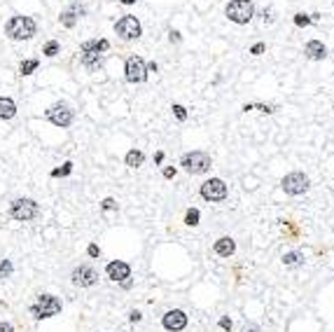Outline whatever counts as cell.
<instances>
[{
  "instance_id": "8992f818",
  "label": "cell",
  "mask_w": 334,
  "mask_h": 332,
  "mask_svg": "<svg viewBox=\"0 0 334 332\" xmlns=\"http://www.w3.org/2000/svg\"><path fill=\"white\" fill-rule=\"evenodd\" d=\"M229 194L227 189V183L222 178H211L206 180L201 185V197L206 199V201H213V204H218V201H224Z\"/></svg>"
},
{
  "instance_id": "4dcf8cb0",
  "label": "cell",
  "mask_w": 334,
  "mask_h": 332,
  "mask_svg": "<svg viewBox=\"0 0 334 332\" xmlns=\"http://www.w3.org/2000/svg\"><path fill=\"white\" fill-rule=\"evenodd\" d=\"M264 52V42H257V45H253L250 47V54H255V56H260Z\"/></svg>"
},
{
  "instance_id": "cb8c5ba5",
  "label": "cell",
  "mask_w": 334,
  "mask_h": 332,
  "mask_svg": "<svg viewBox=\"0 0 334 332\" xmlns=\"http://www.w3.org/2000/svg\"><path fill=\"white\" fill-rule=\"evenodd\" d=\"M42 54L44 56H56V54H59V42H56V40H49V42L44 45Z\"/></svg>"
},
{
  "instance_id": "ffe728a7",
  "label": "cell",
  "mask_w": 334,
  "mask_h": 332,
  "mask_svg": "<svg viewBox=\"0 0 334 332\" xmlns=\"http://www.w3.org/2000/svg\"><path fill=\"white\" fill-rule=\"evenodd\" d=\"M143 162H145V154H143L141 150L126 152V166H129V169H138V166H143Z\"/></svg>"
},
{
  "instance_id": "5bb4252c",
  "label": "cell",
  "mask_w": 334,
  "mask_h": 332,
  "mask_svg": "<svg viewBox=\"0 0 334 332\" xmlns=\"http://www.w3.org/2000/svg\"><path fill=\"white\" fill-rule=\"evenodd\" d=\"M304 56L311 59V61H323L327 56V47L320 40H308L306 45H304Z\"/></svg>"
},
{
  "instance_id": "4fadbf2b",
  "label": "cell",
  "mask_w": 334,
  "mask_h": 332,
  "mask_svg": "<svg viewBox=\"0 0 334 332\" xmlns=\"http://www.w3.org/2000/svg\"><path fill=\"white\" fill-rule=\"evenodd\" d=\"M106 274L110 281H119V283H122V281H126V278L131 276V267L122 260H114L106 267Z\"/></svg>"
},
{
  "instance_id": "1f68e13d",
  "label": "cell",
  "mask_w": 334,
  "mask_h": 332,
  "mask_svg": "<svg viewBox=\"0 0 334 332\" xmlns=\"http://www.w3.org/2000/svg\"><path fill=\"white\" fill-rule=\"evenodd\" d=\"M241 332H262V330H260V325H257V323H246Z\"/></svg>"
},
{
  "instance_id": "277c9868",
  "label": "cell",
  "mask_w": 334,
  "mask_h": 332,
  "mask_svg": "<svg viewBox=\"0 0 334 332\" xmlns=\"http://www.w3.org/2000/svg\"><path fill=\"white\" fill-rule=\"evenodd\" d=\"M281 187H283L285 194H290V197H299V194L308 192L311 180H308V176L304 173V171H292V173H288V176L281 180Z\"/></svg>"
},
{
  "instance_id": "9c48e42d",
  "label": "cell",
  "mask_w": 334,
  "mask_h": 332,
  "mask_svg": "<svg viewBox=\"0 0 334 332\" xmlns=\"http://www.w3.org/2000/svg\"><path fill=\"white\" fill-rule=\"evenodd\" d=\"M124 73H126V80L133 82V84H138V82H145V77H148V63L143 61L141 56H129L126 59V68H124Z\"/></svg>"
},
{
  "instance_id": "52a82bcc",
  "label": "cell",
  "mask_w": 334,
  "mask_h": 332,
  "mask_svg": "<svg viewBox=\"0 0 334 332\" xmlns=\"http://www.w3.org/2000/svg\"><path fill=\"white\" fill-rule=\"evenodd\" d=\"M61 311V302L54 295H40L37 302L31 306V314L36 318H49V316H56Z\"/></svg>"
},
{
  "instance_id": "d6986e66",
  "label": "cell",
  "mask_w": 334,
  "mask_h": 332,
  "mask_svg": "<svg viewBox=\"0 0 334 332\" xmlns=\"http://www.w3.org/2000/svg\"><path fill=\"white\" fill-rule=\"evenodd\" d=\"M283 264L285 267H299V264H304V255L299 251H290L283 255Z\"/></svg>"
},
{
  "instance_id": "8d00e7d4",
  "label": "cell",
  "mask_w": 334,
  "mask_h": 332,
  "mask_svg": "<svg viewBox=\"0 0 334 332\" xmlns=\"http://www.w3.org/2000/svg\"><path fill=\"white\" fill-rule=\"evenodd\" d=\"M129 318H131L133 323H138V321H141L143 316H141V311H131V314H129Z\"/></svg>"
},
{
  "instance_id": "7c38bea8",
  "label": "cell",
  "mask_w": 334,
  "mask_h": 332,
  "mask_svg": "<svg viewBox=\"0 0 334 332\" xmlns=\"http://www.w3.org/2000/svg\"><path fill=\"white\" fill-rule=\"evenodd\" d=\"M161 325H164L168 332L185 330V328H187V314H185V311H180V309H171V311H166V314H164Z\"/></svg>"
},
{
  "instance_id": "5b68a950",
  "label": "cell",
  "mask_w": 334,
  "mask_h": 332,
  "mask_svg": "<svg viewBox=\"0 0 334 332\" xmlns=\"http://www.w3.org/2000/svg\"><path fill=\"white\" fill-rule=\"evenodd\" d=\"M37 213H40V208H37V204L33 199H17L9 206V216L14 220H21V222H28V220L37 218Z\"/></svg>"
},
{
  "instance_id": "e575fe53",
  "label": "cell",
  "mask_w": 334,
  "mask_h": 332,
  "mask_svg": "<svg viewBox=\"0 0 334 332\" xmlns=\"http://www.w3.org/2000/svg\"><path fill=\"white\" fill-rule=\"evenodd\" d=\"M164 178H176V166H166L164 169Z\"/></svg>"
},
{
  "instance_id": "ab89813d",
  "label": "cell",
  "mask_w": 334,
  "mask_h": 332,
  "mask_svg": "<svg viewBox=\"0 0 334 332\" xmlns=\"http://www.w3.org/2000/svg\"><path fill=\"white\" fill-rule=\"evenodd\" d=\"M332 2H334V0H332Z\"/></svg>"
},
{
  "instance_id": "7402d4cb",
  "label": "cell",
  "mask_w": 334,
  "mask_h": 332,
  "mask_svg": "<svg viewBox=\"0 0 334 332\" xmlns=\"http://www.w3.org/2000/svg\"><path fill=\"white\" fill-rule=\"evenodd\" d=\"M36 68H37V59H26V61H21V66H19L21 75H31Z\"/></svg>"
},
{
  "instance_id": "ac0fdd59",
  "label": "cell",
  "mask_w": 334,
  "mask_h": 332,
  "mask_svg": "<svg viewBox=\"0 0 334 332\" xmlns=\"http://www.w3.org/2000/svg\"><path fill=\"white\" fill-rule=\"evenodd\" d=\"M17 115V106H14V101L12 99H0V119H12V117Z\"/></svg>"
},
{
  "instance_id": "74e56055",
  "label": "cell",
  "mask_w": 334,
  "mask_h": 332,
  "mask_svg": "<svg viewBox=\"0 0 334 332\" xmlns=\"http://www.w3.org/2000/svg\"><path fill=\"white\" fill-rule=\"evenodd\" d=\"M0 332H14V328L9 323H0Z\"/></svg>"
},
{
  "instance_id": "836d02e7",
  "label": "cell",
  "mask_w": 334,
  "mask_h": 332,
  "mask_svg": "<svg viewBox=\"0 0 334 332\" xmlns=\"http://www.w3.org/2000/svg\"><path fill=\"white\" fill-rule=\"evenodd\" d=\"M87 253H89V258H98V255H101V251H98V246H94V243H91V246L87 248Z\"/></svg>"
},
{
  "instance_id": "d4e9b609",
  "label": "cell",
  "mask_w": 334,
  "mask_h": 332,
  "mask_svg": "<svg viewBox=\"0 0 334 332\" xmlns=\"http://www.w3.org/2000/svg\"><path fill=\"white\" fill-rule=\"evenodd\" d=\"M173 115H176V119H180V122H185L187 119V110H185V106H180V103H173Z\"/></svg>"
},
{
  "instance_id": "484cf974",
  "label": "cell",
  "mask_w": 334,
  "mask_h": 332,
  "mask_svg": "<svg viewBox=\"0 0 334 332\" xmlns=\"http://www.w3.org/2000/svg\"><path fill=\"white\" fill-rule=\"evenodd\" d=\"M9 274H12V262L2 260V262H0V278H7Z\"/></svg>"
},
{
  "instance_id": "d590c367",
  "label": "cell",
  "mask_w": 334,
  "mask_h": 332,
  "mask_svg": "<svg viewBox=\"0 0 334 332\" xmlns=\"http://www.w3.org/2000/svg\"><path fill=\"white\" fill-rule=\"evenodd\" d=\"M168 40H171V42H180V33H178V31H171V33H168Z\"/></svg>"
},
{
  "instance_id": "83f0119b",
  "label": "cell",
  "mask_w": 334,
  "mask_h": 332,
  "mask_svg": "<svg viewBox=\"0 0 334 332\" xmlns=\"http://www.w3.org/2000/svg\"><path fill=\"white\" fill-rule=\"evenodd\" d=\"M253 108H257L260 112H266V115L276 112V106H266V103H253Z\"/></svg>"
},
{
  "instance_id": "6da1fadb",
  "label": "cell",
  "mask_w": 334,
  "mask_h": 332,
  "mask_svg": "<svg viewBox=\"0 0 334 332\" xmlns=\"http://www.w3.org/2000/svg\"><path fill=\"white\" fill-rule=\"evenodd\" d=\"M224 14L229 17V21H234L238 26H246L255 17V5H253V0H229L227 7H224Z\"/></svg>"
},
{
  "instance_id": "3957f363",
  "label": "cell",
  "mask_w": 334,
  "mask_h": 332,
  "mask_svg": "<svg viewBox=\"0 0 334 332\" xmlns=\"http://www.w3.org/2000/svg\"><path fill=\"white\" fill-rule=\"evenodd\" d=\"M211 154L203 152V150H194V152H187L183 154V159H180V166L187 171V173H192V176H201V173H208L211 171Z\"/></svg>"
},
{
  "instance_id": "7a4b0ae2",
  "label": "cell",
  "mask_w": 334,
  "mask_h": 332,
  "mask_svg": "<svg viewBox=\"0 0 334 332\" xmlns=\"http://www.w3.org/2000/svg\"><path fill=\"white\" fill-rule=\"evenodd\" d=\"M5 33L12 40H31L37 33V26L31 17H12L5 26Z\"/></svg>"
},
{
  "instance_id": "f1b7e54d",
  "label": "cell",
  "mask_w": 334,
  "mask_h": 332,
  "mask_svg": "<svg viewBox=\"0 0 334 332\" xmlns=\"http://www.w3.org/2000/svg\"><path fill=\"white\" fill-rule=\"evenodd\" d=\"M71 171H73V164H71V162H66V164L61 166V169H56V171H54L52 176H68Z\"/></svg>"
},
{
  "instance_id": "ba28073f",
  "label": "cell",
  "mask_w": 334,
  "mask_h": 332,
  "mask_svg": "<svg viewBox=\"0 0 334 332\" xmlns=\"http://www.w3.org/2000/svg\"><path fill=\"white\" fill-rule=\"evenodd\" d=\"M114 33L122 37V40H138L143 33L141 21L136 17H131V14H126V17H122L114 24Z\"/></svg>"
},
{
  "instance_id": "f35d334b",
  "label": "cell",
  "mask_w": 334,
  "mask_h": 332,
  "mask_svg": "<svg viewBox=\"0 0 334 332\" xmlns=\"http://www.w3.org/2000/svg\"><path fill=\"white\" fill-rule=\"evenodd\" d=\"M119 2H122V5H133L136 0H119Z\"/></svg>"
},
{
  "instance_id": "e0dca14e",
  "label": "cell",
  "mask_w": 334,
  "mask_h": 332,
  "mask_svg": "<svg viewBox=\"0 0 334 332\" xmlns=\"http://www.w3.org/2000/svg\"><path fill=\"white\" fill-rule=\"evenodd\" d=\"M110 49V42L108 40H87L82 45V52H96V54H103Z\"/></svg>"
},
{
  "instance_id": "f546056e",
  "label": "cell",
  "mask_w": 334,
  "mask_h": 332,
  "mask_svg": "<svg viewBox=\"0 0 334 332\" xmlns=\"http://www.w3.org/2000/svg\"><path fill=\"white\" fill-rule=\"evenodd\" d=\"M101 206H103V211H112V208H117V204H114V199H103V204H101Z\"/></svg>"
},
{
  "instance_id": "44dd1931",
  "label": "cell",
  "mask_w": 334,
  "mask_h": 332,
  "mask_svg": "<svg viewBox=\"0 0 334 332\" xmlns=\"http://www.w3.org/2000/svg\"><path fill=\"white\" fill-rule=\"evenodd\" d=\"M61 24L66 28H73L75 24H77V12H75V9H66V12L61 14Z\"/></svg>"
},
{
  "instance_id": "2e32d148",
  "label": "cell",
  "mask_w": 334,
  "mask_h": 332,
  "mask_svg": "<svg viewBox=\"0 0 334 332\" xmlns=\"http://www.w3.org/2000/svg\"><path fill=\"white\" fill-rule=\"evenodd\" d=\"M82 63H84V68H89V71H98V68L103 66V54L84 52V54H82Z\"/></svg>"
},
{
  "instance_id": "d6a6232c",
  "label": "cell",
  "mask_w": 334,
  "mask_h": 332,
  "mask_svg": "<svg viewBox=\"0 0 334 332\" xmlns=\"http://www.w3.org/2000/svg\"><path fill=\"white\" fill-rule=\"evenodd\" d=\"M220 328H222V330H231V318L222 316V318H220Z\"/></svg>"
},
{
  "instance_id": "8fae6325",
  "label": "cell",
  "mask_w": 334,
  "mask_h": 332,
  "mask_svg": "<svg viewBox=\"0 0 334 332\" xmlns=\"http://www.w3.org/2000/svg\"><path fill=\"white\" fill-rule=\"evenodd\" d=\"M71 278H73V283H75L77 288H89V286H94V283H96L98 274H96L94 267H89V264H79V267L73 269Z\"/></svg>"
},
{
  "instance_id": "30bf717a",
  "label": "cell",
  "mask_w": 334,
  "mask_h": 332,
  "mask_svg": "<svg viewBox=\"0 0 334 332\" xmlns=\"http://www.w3.org/2000/svg\"><path fill=\"white\" fill-rule=\"evenodd\" d=\"M47 119L52 122V124L61 126V129H66V126L73 124V110L68 103H56V106H52V108L47 110Z\"/></svg>"
},
{
  "instance_id": "9a60e30c",
  "label": "cell",
  "mask_w": 334,
  "mask_h": 332,
  "mask_svg": "<svg viewBox=\"0 0 334 332\" xmlns=\"http://www.w3.org/2000/svg\"><path fill=\"white\" fill-rule=\"evenodd\" d=\"M213 251H215V255H220V258H229V255L236 253V241L231 236H222V239H218V241L213 243Z\"/></svg>"
},
{
  "instance_id": "603a6c76",
  "label": "cell",
  "mask_w": 334,
  "mask_h": 332,
  "mask_svg": "<svg viewBox=\"0 0 334 332\" xmlns=\"http://www.w3.org/2000/svg\"><path fill=\"white\" fill-rule=\"evenodd\" d=\"M199 218H201V213H199L196 208H189L185 216V222L189 224V227H196V224H199Z\"/></svg>"
},
{
  "instance_id": "4316f807",
  "label": "cell",
  "mask_w": 334,
  "mask_h": 332,
  "mask_svg": "<svg viewBox=\"0 0 334 332\" xmlns=\"http://www.w3.org/2000/svg\"><path fill=\"white\" fill-rule=\"evenodd\" d=\"M308 24H313L308 14H295V26H308Z\"/></svg>"
}]
</instances>
